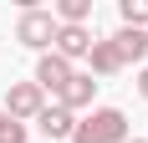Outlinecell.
<instances>
[{
  "instance_id": "obj_1",
  "label": "cell",
  "mask_w": 148,
  "mask_h": 143,
  "mask_svg": "<svg viewBox=\"0 0 148 143\" xmlns=\"http://www.w3.org/2000/svg\"><path fill=\"white\" fill-rule=\"evenodd\" d=\"M72 143H128V113L123 107H92L87 118H77Z\"/></svg>"
},
{
  "instance_id": "obj_2",
  "label": "cell",
  "mask_w": 148,
  "mask_h": 143,
  "mask_svg": "<svg viewBox=\"0 0 148 143\" xmlns=\"http://www.w3.org/2000/svg\"><path fill=\"white\" fill-rule=\"evenodd\" d=\"M15 41L46 56V51H51V41H56V15H51V10H36V5H26V10H21V21H15Z\"/></svg>"
},
{
  "instance_id": "obj_3",
  "label": "cell",
  "mask_w": 148,
  "mask_h": 143,
  "mask_svg": "<svg viewBox=\"0 0 148 143\" xmlns=\"http://www.w3.org/2000/svg\"><path fill=\"white\" fill-rule=\"evenodd\" d=\"M0 107H5V118H10V123H36V118H41V107H46V92H41L36 82H10Z\"/></svg>"
},
{
  "instance_id": "obj_4",
  "label": "cell",
  "mask_w": 148,
  "mask_h": 143,
  "mask_svg": "<svg viewBox=\"0 0 148 143\" xmlns=\"http://www.w3.org/2000/svg\"><path fill=\"white\" fill-rule=\"evenodd\" d=\"M72 77H77V67H72V61H61L56 51H46V56H36V77H31V82L41 87V92H51V97H61Z\"/></svg>"
},
{
  "instance_id": "obj_5",
  "label": "cell",
  "mask_w": 148,
  "mask_h": 143,
  "mask_svg": "<svg viewBox=\"0 0 148 143\" xmlns=\"http://www.w3.org/2000/svg\"><path fill=\"white\" fill-rule=\"evenodd\" d=\"M36 128H41V138H51V143H72V133H77V113H66L61 102H46L41 118H36Z\"/></svg>"
},
{
  "instance_id": "obj_6",
  "label": "cell",
  "mask_w": 148,
  "mask_h": 143,
  "mask_svg": "<svg viewBox=\"0 0 148 143\" xmlns=\"http://www.w3.org/2000/svg\"><path fill=\"white\" fill-rule=\"evenodd\" d=\"M51 51H56L61 61H72V67H77V61L92 51V31H87V26H56V41H51Z\"/></svg>"
},
{
  "instance_id": "obj_7",
  "label": "cell",
  "mask_w": 148,
  "mask_h": 143,
  "mask_svg": "<svg viewBox=\"0 0 148 143\" xmlns=\"http://www.w3.org/2000/svg\"><path fill=\"white\" fill-rule=\"evenodd\" d=\"M92 97H97V82H92V72H77L56 102L66 107V113H82V107H92Z\"/></svg>"
},
{
  "instance_id": "obj_8",
  "label": "cell",
  "mask_w": 148,
  "mask_h": 143,
  "mask_svg": "<svg viewBox=\"0 0 148 143\" xmlns=\"http://www.w3.org/2000/svg\"><path fill=\"white\" fill-rule=\"evenodd\" d=\"M107 41L118 46L123 67H128V61H143V56H148V31H133V26H123L118 36H107Z\"/></svg>"
},
{
  "instance_id": "obj_9",
  "label": "cell",
  "mask_w": 148,
  "mask_h": 143,
  "mask_svg": "<svg viewBox=\"0 0 148 143\" xmlns=\"http://www.w3.org/2000/svg\"><path fill=\"white\" fill-rule=\"evenodd\" d=\"M87 67H92V77H118V72H123V56H118V46H112V41H92Z\"/></svg>"
},
{
  "instance_id": "obj_10",
  "label": "cell",
  "mask_w": 148,
  "mask_h": 143,
  "mask_svg": "<svg viewBox=\"0 0 148 143\" xmlns=\"http://www.w3.org/2000/svg\"><path fill=\"white\" fill-rule=\"evenodd\" d=\"M56 26H87V15H92V0H56Z\"/></svg>"
},
{
  "instance_id": "obj_11",
  "label": "cell",
  "mask_w": 148,
  "mask_h": 143,
  "mask_svg": "<svg viewBox=\"0 0 148 143\" xmlns=\"http://www.w3.org/2000/svg\"><path fill=\"white\" fill-rule=\"evenodd\" d=\"M123 26L148 31V0H123Z\"/></svg>"
},
{
  "instance_id": "obj_12",
  "label": "cell",
  "mask_w": 148,
  "mask_h": 143,
  "mask_svg": "<svg viewBox=\"0 0 148 143\" xmlns=\"http://www.w3.org/2000/svg\"><path fill=\"white\" fill-rule=\"evenodd\" d=\"M0 143H26V123H10V118H5V128H0Z\"/></svg>"
},
{
  "instance_id": "obj_13",
  "label": "cell",
  "mask_w": 148,
  "mask_h": 143,
  "mask_svg": "<svg viewBox=\"0 0 148 143\" xmlns=\"http://www.w3.org/2000/svg\"><path fill=\"white\" fill-rule=\"evenodd\" d=\"M138 97H143V102H148V67H143V72H138Z\"/></svg>"
},
{
  "instance_id": "obj_14",
  "label": "cell",
  "mask_w": 148,
  "mask_h": 143,
  "mask_svg": "<svg viewBox=\"0 0 148 143\" xmlns=\"http://www.w3.org/2000/svg\"><path fill=\"white\" fill-rule=\"evenodd\" d=\"M0 128H5V107H0Z\"/></svg>"
},
{
  "instance_id": "obj_15",
  "label": "cell",
  "mask_w": 148,
  "mask_h": 143,
  "mask_svg": "<svg viewBox=\"0 0 148 143\" xmlns=\"http://www.w3.org/2000/svg\"><path fill=\"white\" fill-rule=\"evenodd\" d=\"M128 143H148V138H128Z\"/></svg>"
}]
</instances>
